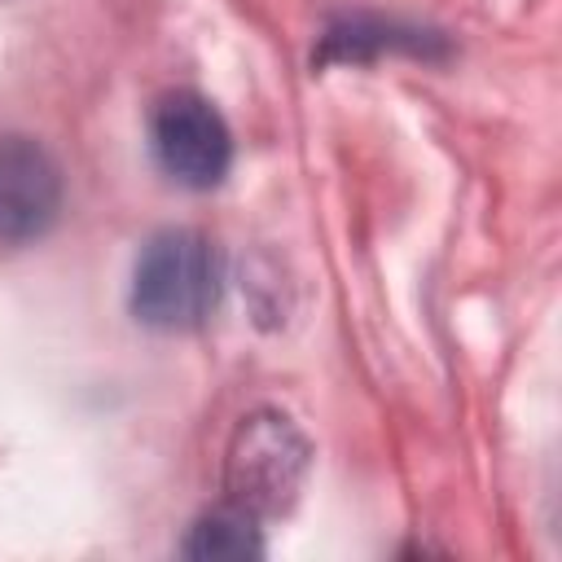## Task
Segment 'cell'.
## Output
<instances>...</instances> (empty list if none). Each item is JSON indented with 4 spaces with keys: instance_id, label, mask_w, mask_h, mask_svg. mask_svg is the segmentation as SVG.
Returning <instances> with one entry per match:
<instances>
[{
    "instance_id": "cell-6",
    "label": "cell",
    "mask_w": 562,
    "mask_h": 562,
    "mask_svg": "<svg viewBox=\"0 0 562 562\" xmlns=\"http://www.w3.org/2000/svg\"><path fill=\"white\" fill-rule=\"evenodd\" d=\"M430 35L426 31H400V26H386V22H373V18H351V22H338L329 26L325 44H321V61H369L378 53H426Z\"/></svg>"
},
{
    "instance_id": "cell-2",
    "label": "cell",
    "mask_w": 562,
    "mask_h": 562,
    "mask_svg": "<svg viewBox=\"0 0 562 562\" xmlns=\"http://www.w3.org/2000/svg\"><path fill=\"white\" fill-rule=\"evenodd\" d=\"M312 470V443L281 408H255L237 422L224 448V496L259 522L294 509Z\"/></svg>"
},
{
    "instance_id": "cell-3",
    "label": "cell",
    "mask_w": 562,
    "mask_h": 562,
    "mask_svg": "<svg viewBox=\"0 0 562 562\" xmlns=\"http://www.w3.org/2000/svg\"><path fill=\"white\" fill-rule=\"evenodd\" d=\"M149 140L158 167L184 189H215L233 167V132L224 114L189 88H176L154 105Z\"/></svg>"
},
{
    "instance_id": "cell-1",
    "label": "cell",
    "mask_w": 562,
    "mask_h": 562,
    "mask_svg": "<svg viewBox=\"0 0 562 562\" xmlns=\"http://www.w3.org/2000/svg\"><path fill=\"white\" fill-rule=\"evenodd\" d=\"M224 290L220 250L198 228L154 233L132 268V316L162 334L206 325Z\"/></svg>"
},
{
    "instance_id": "cell-5",
    "label": "cell",
    "mask_w": 562,
    "mask_h": 562,
    "mask_svg": "<svg viewBox=\"0 0 562 562\" xmlns=\"http://www.w3.org/2000/svg\"><path fill=\"white\" fill-rule=\"evenodd\" d=\"M180 553L184 558H198V562H246V558H263V531H259V518L233 501H224L220 509L202 514L189 536L180 540Z\"/></svg>"
},
{
    "instance_id": "cell-4",
    "label": "cell",
    "mask_w": 562,
    "mask_h": 562,
    "mask_svg": "<svg viewBox=\"0 0 562 562\" xmlns=\"http://www.w3.org/2000/svg\"><path fill=\"white\" fill-rule=\"evenodd\" d=\"M61 167L22 132H0V241L26 246L44 237L61 215Z\"/></svg>"
}]
</instances>
